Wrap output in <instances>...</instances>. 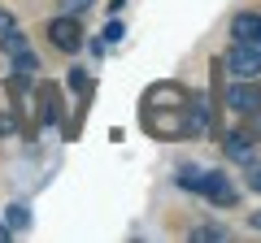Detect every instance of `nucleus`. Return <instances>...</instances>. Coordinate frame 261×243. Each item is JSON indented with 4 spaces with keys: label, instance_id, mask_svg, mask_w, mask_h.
I'll return each mask as SVG.
<instances>
[{
    "label": "nucleus",
    "instance_id": "obj_1",
    "mask_svg": "<svg viewBox=\"0 0 261 243\" xmlns=\"http://www.w3.org/2000/svg\"><path fill=\"white\" fill-rule=\"evenodd\" d=\"M187 100H192V92H183L178 83H152L144 92V104H140V117L148 126V135H157V139H183V135H192Z\"/></svg>",
    "mask_w": 261,
    "mask_h": 243
},
{
    "label": "nucleus",
    "instance_id": "obj_2",
    "mask_svg": "<svg viewBox=\"0 0 261 243\" xmlns=\"http://www.w3.org/2000/svg\"><path fill=\"white\" fill-rule=\"evenodd\" d=\"M196 191L209 200V204H218V208H235V187H231V178L222 174V169H200V178H196Z\"/></svg>",
    "mask_w": 261,
    "mask_h": 243
},
{
    "label": "nucleus",
    "instance_id": "obj_3",
    "mask_svg": "<svg viewBox=\"0 0 261 243\" xmlns=\"http://www.w3.org/2000/svg\"><path fill=\"white\" fill-rule=\"evenodd\" d=\"M226 70H231L235 78H261V48L240 39V44L226 52Z\"/></svg>",
    "mask_w": 261,
    "mask_h": 243
},
{
    "label": "nucleus",
    "instance_id": "obj_4",
    "mask_svg": "<svg viewBox=\"0 0 261 243\" xmlns=\"http://www.w3.org/2000/svg\"><path fill=\"white\" fill-rule=\"evenodd\" d=\"M48 39H53L61 52H74V48L83 44V26H79L70 13H65V18H53V22H48Z\"/></svg>",
    "mask_w": 261,
    "mask_h": 243
},
{
    "label": "nucleus",
    "instance_id": "obj_5",
    "mask_svg": "<svg viewBox=\"0 0 261 243\" xmlns=\"http://www.w3.org/2000/svg\"><path fill=\"white\" fill-rule=\"evenodd\" d=\"M226 109H231V113H244V117L257 113V109H261V87H252L248 78L235 83V87H226Z\"/></svg>",
    "mask_w": 261,
    "mask_h": 243
},
{
    "label": "nucleus",
    "instance_id": "obj_6",
    "mask_svg": "<svg viewBox=\"0 0 261 243\" xmlns=\"http://www.w3.org/2000/svg\"><path fill=\"white\" fill-rule=\"evenodd\" d=\"M231 35L244 39V44H257L261 48V18H257V13H240V18L231 22Z\"/></svg>",
    "mask_w": 261,
    "mask_h": 243
},
{
    "label": "nucleus",
    "instance_id": "obj_7",
    "mask_svg": "<svg viewBox=\"0 0 261 243\" xmlns=\"http://www.w3.org/2000/svg\"><path fill=\"white\" fill-rule=\"evenodd\" d=\"M222 148H226V157H231V161H244V165H248V161H252V135L248 131H231L222 139Z\"/></svg>",
    "mask_w": 261,
    "mask_h": 243
},
{
    "label": "nucleus",
    "instance_id": "obj_8",
    "mask_svg": "<svg viewBox=\"0 0 261 243\" xmlns=\"http://www.w3.org/2000/svg\"><path fill=\"white\" fill-rule=\"evenodd\" d=\"M22 74H39V56L31 52V48H22V52L13 56V78H22Z\"/></svg>",
    "mask_w": 261,
    "mask_h": 243
},
{
    "label": "nucleus",
    "instance_id": "obj_9",
    "mask_svg": "<svg viewBox=\"0 0 261 243\" xmlns=\"http://www.w3.org/2000/svg\"><path fill=\"white\" fill-rule=\"evenodd\" d=\"M226 234H231V230H226V226H218V222H209V226H196V230H192V239L196 243H209V239H226Z\"/></svg>",
    "mask_w": 261,
    "mask_h": 243
},
{
    "label": "nucleus",
    "instance_id": "obj_10",
    "mask_svg": "<svg viewBox=\"0 0 261 243\" xmlns=\"http://www.w3.org/2000/svg\"><path fill=\"white\" fill-rule=\"evenodd\" d=\"M0 48H5V52H9V56H18L22 48H27V39H22L18 31H9V35H0Z\"/></svg>",
    "mask_w": 261,
    "mask_h": 243
},
{
    "label": "nucleus",
    "instance_id": "obj_11",
    "mask_svg": "<svg viewBox=\"0 0 261 243\" xmlns=\"http://www.w3.org/2000/svg\"><path fill=\"white\" fill-rule=\"evenodd\" d=\"M57 113H61V104H57V92H53V87H44V122H57Z\"/></svg>",
    "mask_w": 261,
    "mask_h": 243
},
{
    "label": "nucleus",
    "instance_id": "obj_12",
    "mask_svg": "<svg viewBox=\"0 0 261 243\" xmlns=\"http://www.w3.org/2000/svg\"><path fill=\"white\" fill-rule=\"evenodd\" d=\"M5 217H9V226H13V230H27V222H31V217H27V208H22V204H13V208H9Z\"/></svg>",
    "mask_w": 261,
    "mask_h": 243
},
{
    "label": "nucleus",
    "instance_id": "obj_13",
    "mask_svg": "<svg viewBox=\"0 0 261 243\" xmlns=\"http://www.w3.org/2000/svg\"><path fill=\"white\" fill-rule=\"evenodd\" d=\"M248 187L261 191V161H248Z\"/></svg>",
    "mask_w": 261,
    "mask_h": 243
},
{
    "label": "nucleus",
    "instance_id": "obj_14",
    "mask_svg": "<svg viewBox=\"0 0 261 243\" xmlns=\"http://www.w3.org/2000/svg\"><path fill=\"white\" fill-rule=\"evenodd\" d=\"M105 44H113V39H122V22H109V26H105Z\"/></svg>",
    "mask_w": 261,
    "mask_h": 243
},
{
    "label": "nucleus",
    "instance_id": "obj_15",
    "mask_svg": "<svg viewBox=\"0 0 261 243\" xmlns=\"http://www.w3.org/2000/svg\"><path fill=\"white\" fill-rule=\"evenodd\" d=\"M248 135H252V139H261V109L248 113Z\"/></svg>",
    "mask_w": 261,
    "mask_h": 243
},
{
    "label": "nucleus",
    "instance_id": "obj_16",
    "mask_svg": "<svg viewBox=\"0 0 261 243\" xmlns=\"http://www.w3.org/2000/svg\"><path fill=\"white\" fill-rule=\"evenodd\" d=\"M61 5H65V9H70V13H83V9H92L96 0H61Z\"/></svg>",
    "mask_w": 261,
    "mask_h": 243
},
{
    "label": "nucleus",
    "instance_id": "obj_17",
    "mask_svg": "<svg viewBox=\"0 0 261 243\" xmlns=\"http://www.w3.org/2000/svg\"><path fill=\"white\" fill-rule=\"evenodd\" d=\"M9 31H13V13L0 9V35H9Z\"/></svg>",
    "mask_w": 261,
    "mask_h": 243
},
{
    "label": "nucleus",
    "instance_id": "obj_18",
    "mask_svg": "<svg viewBox=\"0 0 261 243\" xmlns=\"http://www.w3.org/2000/svg\"><path fill=\"white\" fill-rule=\"evenodd\" d=\"M0 135H13V113H0Z\"/></svg>",
    "mask_w": 261,
    "mask_h": 243
},
{
    "label": "nucleus",
    "instance_id": "obj_19",
    "mask_svg": "<svg viewBox=\"0 0 261 243\" xmlns=\"http://www.w3.org/2000/svg\"><path fill=\"white\" fill-rule=\"evenodd\" d=\"M248 222H252V230H261V213H252V217H248Z\"/></svg>",
    "mask_w": 261,
    "mask_h": 243
},
{
    "label": "nucleus",
    "instance_id": "obj_20",
    "mask_svg": "<svg viewBox=\"0 0 261 243\" xmlns=\"http://www.w3.org/2000/svg\"><path fill=\"white\" fill-rule=\"evenodd\" d=\"M5 239H9V230H5V226H0V243H5Z\"/></svg>",
    "mask_w": 261,
    "mask_h": 243
}]
</instances>
